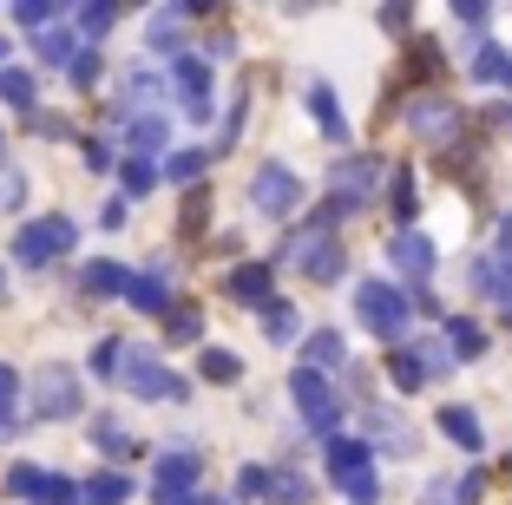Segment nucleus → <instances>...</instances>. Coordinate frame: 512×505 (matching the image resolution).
Instances as JSON below:
<instances>
[{"label": "nucleus", "instance_id": "nucleus-1", "mask_svg": "<svg viewBox=\"0 0 512 505\" xmlns=\"http://www.w3.org/2000/svg\"><path fill=\"white\" fill-rule=\"evenodd\" d=\"M283 256L302 269V276H309V283H335V276H342V263H348L342 243L329 237V223H322V217H316V223H302V230H289Z\"/></svg>", "mask_w": 512, "mask_h": 505}, {"label": "nucleus", "instance_id": "nucleus-2", "mask_svg": "<svg viewBox=\"0 0 512 505\" xmlns=\"http://www.w3.org/2000/svg\"><path fill=\"white\" fill-rule=\"evenodd\" d=\"M375 184H381V164L368 158V151H348V158H335V171H329V197H335V204L322 210V223L348 217V210H362L368 197H375Z\"/></svg>", "mask_w": 512, "mask_h": 505}, {"label": "nucleus", "instance_id": "nucleus-3", "mask_svg": "<svg viewBox=\"0 0 512 505\" xmlns=\"http://www.w3.org/2000/svg\"><path fill=\"white\" fill-rule=\"evenodd\" d=\"M329 479L348 492V505H375L381 499V486H375V453H368L362 440H342V433L329 440Z\"/></svg>", "mask_w": 512, "mask_h": 505}, {"label": "nucleus", "instance_id": "nucleus-4", "mask_svg": "<svg viewBox=\"0 0 512 505\" xmlns=\"http://www.w3.org/2000/svg\"><path fill=\"white\" fill-rule=\"evenodd\" d=\"M73 243H79L73 217H33V223H20V237H14V256H20L27 269H46L53 256H73Z\"/></svg>", "mask_w": 512, "mask_h": 505}, {"label": "nucleus", "instance_id": "nucleus-5", "mask_svg": "<svg viewBox=\"0 0 512 505\" xmlns=\"http://www.w3.org/2000/svg\"><path fill=\"white\" fill-rule=\"evenodd\" d=\"M119 381L132 387L138 401H184V381L165 368V361L151 355V348H125V361H119Z\"/></svg>", "mask_w": 512, "mask_h": 505}, {"label": "nucleus", "instance_id": "nucleus-6", "mask_svg": "<svg viewBox=\"0 0 512 505\" xmlns=\"http://www.w3.org/2000/svg\"><path fill=\"white\" fill-rule=\"evenodd\" d=\"M355 309H362V322L375 328L381 342H401V328H407V315H414V302H407L394 283H381V276H375V283L355 289Z\"/></svg>", "mask_w": 512, "mask_h": 505}, {"label": "nucleus", "instance_id": "nucleus-7", "mask_svg": "<svg viewBox=\"0 0 512 505\" xmlns=\"http://www.w3.org/2000/svg\"><path fill=\"white\" fill-rule=\"evenodd\" d=\"M289 401L302 407L309 433H335V420H342V401H335V387L322 381L316 368H296V374H289Z\"/></svg>", "mask_w": 512, "mask_h": 505}, {"label": "nucleus", "instance_id": "nucleus-8", "mask_svg": "<svg viewBox=\"0 0 512 505\" xmlns=\"http://www.w3.org/2000/svg\"><path fill=\"white\" fill-rule=\"evenodd\" d=\"M33 407H40V420H73L79 414V374L66 361H46L33 374Z\"/></svg>", "mask_w": 512, "mask_h": 505}, {"label": "nucleus", "instance_id": "nucleus-9", "mask_svg": "<svg viewBox=\"0 0 512 505\" xmlns=\"http://www.w3.org/2000/svg\"><path fill=\"white\" fill-rule=\"evenodd\" d=\"M250 204L263 210V217H296V204H302V178L289 171V164H263L250 178Z\"/></svg>", "mask_w": 512, "mask_h": 505}, {"label": "nucleus", "instance_id": "nucleus-10", "mask_svg": "<svg viewBox=\"0 0 512 505\" xmlns=\"http://www.w3.org/2000/svg\"><path fill=\"white\" fill-rule=\"evenodd\" d=\"M407 125H414L427 145H447V138L460 132V105L440 99V92H414V99H407Z\"/></svg>", "mask_w": 512, "mask_h": 505}, {"label": "nucleus", "instance_id": "nucleus-11", "mask_svg": "<svg viewBox=\"0 0 512 505\" xmlns=\"http://www.w3.org/2000/svg\"><path fill=\"white\" fill-rule=\"evenodd\" d=\"M171 92L184 99V112H191V119H211V112H217V99H211V66L197 60V53H178V60H171Z\"/></svg>", "mask_w": 512, "mask_h": 505}, {"label": "nucleus", "instance_id": "nucleus-12", "mask_svg": "<svg viewBox=\"0 0 512 505\" xmlns=\"http://www.w3.org/2000/svg\"><path fill=\"white\" fill-rule=\"evenodd\" d=\"M7 492H14V499H40V505H73L79 499L66 473H46V466H33V460H20L14 473H7Z\"/></svg>", "mask_w": 512, "mask_h": 505}, {"label": "nucleus", "instance_id": "nucleus-13", "mask_svg": "<svg viewBox=\"0 0 512 505\" xmlns=\"http://www.w3.org/2000/svg\"><path fill=\"white\" fill-rule=\"evenodd\" d=\"M394 269H401L407 283H427V276H434V243H427L421 230H401V237H394Z\"/></svg>", "mask_w": 512, "mask_h": 505}, {"label": "nucleus", "instance_id": "nucleus-14", "mask_svg": "<svg viewBox=\"0 0 512 505\" xmlns=\"http://www.w3.org/2000/svg\"><path fill=\"white\" fill-rule=\"evenodd\" d=\"M165 276H171V263H158L151 276H132V283H125V302H132V309H145V315H171Z\"/></svg>", "mask_w": 512, "mask_h": 505}, {"label": "nucleus", "instance_id": "nucleus-15", "mask_svg": "<svg viewBox=\"0 0 512 505\" xmlns=\"http://www.w3.org/2000/svg\"><path fill=\"white\" fill-rule=\"evenodd\" d=\"M342 361H348V342H342V328H316V335L302 342V368L329 374V368H342Z\"/></svg>", "mask_w": 512, "mask_h": 505}, {"label": "nucleus", "instance_id": "nucleus-16", "mask_svg": "<svg viewBox=\"0 0 512 505\" xmlns=\"http://www.w3.org/2000/svg\"><path fill=\"white\" fill-rule=\"evenodd\" d=\"M197 453H184V446H171V453H158V492H191L197 486Z\"/></svg>", "mask_w": 512, "mask_h": 505}, {"label": "nucleus", "instance_id": "nucleus-17", "mask_svg": "<svg viewBox=\"0 0 512 505\" xmlns=\"http://www.w3.org/2000/svg\"><path fill=\"white\" fill-rule=\"evenodd\" d=\"M165 138H171V125H165V112H145V119H132V132H125V145H132V158H158L165 151Z\"/></svg>", "mask_w": 512, "mask_h": 505}, {"label": "nucleus", "instance_id": "nucleus-18", "mask_svg": "<svg viewBox=\"0 0 512 505\" xmlns=\"http://www.w3.org/2000/svg\"><path fill=\"white\" fill-rule=\"evenodd\" d=\"M270 283H276L270 263H237V269H230V296H237V302H256V309L270 302Z\"/></svg>", "mask_w": 512, "mask_h": 505}, {"label": "nucleus", "instance_id": "nucleus-19", "mask_svg": "<svg viewBox=\"0 0 512 505\" xmlns=\"http://www.w3.org/2000/svg\"><path fill=\"white\" fill-rule=\"evenodd\" d=\"M440 342H447L453 368H460V361H480V355H486V335H480V322H467V315H453V322H447V335H440Z\"/></svg>", "mask_w": 512, "mask_h": 505}, {"label": "nucleus", "instance_id": "nucleus-20", "mask_svg": "<svg viewBox=\"0 0 512 505\" xmlns=\"http://www.w3.org/2000/svg\"><path fill=\"white\" fill-rule=\"evenodd\" d=\"M309 112H316V125H322L329 145H348V119H342V105H335L329 86H309Z\"/></svg>", "mask_w": 512, "mask_h": 505}, {"label": "nucleus", "instance_id": "nucleus-21", "mask_svg": "<svg viewBox=\"0 0 512 505\" xmlns=\"http://www.w3.org/2000/svg\"><path fill=\"white\" fill-rule=\"evenodd\" d=\"M473 79H480V86H512V53L499 40H486L480 53H473Z\"/></svg>", "mask_w": 512, "mask_h": 505}, {"label": "nucleus", "instance_id": "nucleus-22", "mask_svg": "<svg viewBox=\"0 0 512 505\" xmlns=\"http://www.w3.org/2000/svg\"><path fill=\"white\" fill-rule=\"evenodd\" d=\"M263 499H276V505H309V499H316V486H309L296 466H283V473L263 479Z\"/></svg>", "mask_w": 512, "mask_h": 505}, {"label": "nucleus", "instance_id": "nucleus-23", "mask_svg": "<svg viewBox=\"0 0 512 505\" xmlns=\"http://www.w3.org/2000/svg\"><path fill=\"white\" fill-rule=\"evenodd\" d=\"M191 14H197V7H158V14H151V46L178 60V33H184V20H191Z\"/></svg>", "mask_w": 512, "mask_h": 505}, {"label": "nucleus", "instance_id": "nucleus-24", "mask_svg": "<svg viewBox=\"0 0 512 505\" xmlns=\"http://www.w3.org/2000/svg\"><path fill=\"white\" fill-rule=\"evenodd\" d=\"M440 433H447L453 446H467V453H480V446H486V433H480V420H473V407H447V414H440Z\"/></svg>", "mask_w": 512, "mask_h": 505}, {"label": "nucleus", "instance_id": "nucleus-25", "mask_svg": "<svg viewBox=\"0 0 512 505\" xmlns=\"http://www.w3.org/2000/svg\"><path fill=\"white\" fill-rule=\"evenodd\" d=\"M33 53H40L46 66H73L79 53H86V46H79V33H60V27H46L40 40H33Z\"/></svg>", "mask_w": 512, "mask_h": 505}, {"label": "nucleus", "instance_id": "nucleus-26", "mask_svg": "<svg viewBox=\"0 0 512 505\" xmlns=\"http://www.w3.org/2000/svg\"><path fill=\"white\" fill-rule=\"evenodd\" d=\"M473 283H480L486 296H499V302L512 309V256H486V263L473 269Z\"/></svg>", "mask_w": 512, "mask_h": 505}, {"label": "nucleus", "instance_id": "nucleus-27", "mask_svg": "<svg viewBox=\"0 0 512 505\" xmlns=\"http://www.w3.org/2000/svg\"><path fill=\"white\" fill-rule=\"evenodd\" d=\"M388 381L394 387H401V394H414V387H427V368H421V355H414V348H394V355H388Z\"/></svg>", "mask_w": 512, "mask_h": 505}, {"label": "nucleus", "instance_id": "nucleus-28", "mask_svg": "<svg viewBox=\"0 0 512 505\" xmlns=\"http://www.w3.org/2000/svg\"><path fill=\"white\" fill-rule=\"evenodd\" d=\"M79 283H86L92 296H125L132 269H119V263H86V276H79Z\"/></svg>", "mask_w": 512, "mask_h": 505}, {"label": "nucleus", "instance_id": "nucleus-29", "mask_svg": "<svg viewBox=\"0 0 512 505\" xmlns=\"http://www.w3.org/2000/svg\"><path fill=\"white\" fill-rule=\"evenodd\" d=\"M79 46H92L99 40V33H112V20H119V7H112V0H92V7H79Z\"/></svg>", "mask_w": 512, "mask_h": 505}, {"label": "nucleus", "instance_id": "nucleus-30", "mask_svg": "<svg viewBox=\"0 0 512 505\" xmlns=\"http://www.w3.org/2000/svg\"><path fill=\"white\" fill-rule=\"evenodd\" d=\"M86 499L92 505H125V499H132V479H125V473H92L86 479Z\"/></svg>", "mask_w": 512, "mask_h": 505}, {"label": "nucleus", "instance_id": "nucleus-31", "mask_svg": "<svg viewBox=\"0 0 512 505\" xmlns=\"http://www.w3.org/2000/svg\"><path fill=\"white\" fill-rule=\"evenodd\" d=\"M165 335H171V342H197V335H204V315H197L191 302H171V315H165Z\"/></svg>", "mask_w": 512, "mask_h": 505}, {"label": "nucleus", "instance_id": "nucleus-32", "mask_svg": "<svg viewBox=\"0 0 512 505\" xmlns=\"http://www.w3.org/2000/svg\"><path fill=\"white\" fill-rule=\"evenodd\" d=\"M388 210H394V223H407L414 210H421V204H414V171H394V178H388Z\"/></svg>", "mask_w": 512, "mask_h": 505}, {"label": "nucleus", "instance_id": "nucleus-33", "mask_svg": "<svg viewBox=\"0 0 512 505\" xmlns=\"http://www.w3.org/2000/svg\"><path fill=\"white\" fill-rule=\"evenodd\" d=\"M263 328H270V342H289L302 322H296V309H289V302H276V296H270V302H263Z\"/></svg>", "mask_w": 512, "mask_h": 505}, {"label": "nucleus", "instance_id": "nucleus-34", "mask_svg": "<svg viewBox=\"0 0 512 505\" xmlns=\"http://www.w3.org/2000/svg\"><path fill=\"white\" fill-rule=\"evenodd\" d=\"M368 427H375L381 446H401V453L414 446V427H407V420H394V414H368Z\"/></svg>", "mask_w": 512, "mask_h": 505}, {"label": "nucleus", "instance_id": "nucleus-35", "mask_svg": "<svg viewBox=\"0 0 512 505\" xmlns=\"http://www.w3.org/2000/svg\"><path fill=\"white\" fill-rule=\"evenodd\" d=\"M204 158H211V151H197V145L171 151V164H165V178H171V184H191L197 171H204Z\"/></svg>", "mask_w": 512, "mask_h": 505}, {"label": "nucleus", "instance_id": "nucleus-36", "mask_svg": "<svg viewBox=\"0 0 512 505\" xmlns=\"http://www.w3.org/2000/svg\"><path fill=\"white\" fill-rule=\"evenodd\" d=\"M92 440L106 446V453H119V460H132V453H138V440L125 427H112V420H92Z\"/></svg>", "mask_w": 512, "mask_h": 505}, {"label": "nucleus", "instance_id": "nucleus-37", "mask_svg": "<svg viewBox=\"0 0 512 505\" xmlns=\"http://www.w3.org/2000/svg\"><path fill=\"white\" fill-rule=\"evenodd\" d=\"M237 374H243V361L230 355V348H204V381L224 387V381H237Z\"/></svg>", "mask_w": 512, "mask_h": 505}, {"label": "nucleus", "instance_id": "nucleus-38", "mask_svg": "<svg viewBox=\"0 0 512 505\" xmlns=\"http://www.w3.org/2000/svg\"><path fill=\"white\" fill-rule=\"evenodd\" d=\"M119 178H125V191H132V197H145L151 184H158V164H145V158H125V164H119Z\"/></svg>", "mask_w": 512, "mask_h": 505}, {"label": "nucleus", "instance_id": "nucleus-39", "mask_svg": "<svg viewBox=\"0 0 512 505\" xmlns=\"http://www.w3.org/2000/svg\"><path fill=\"white\" fill-rule=\"evenodd\" d=\"M0 99L14 105V112H33V79L27 73H0Z\"/></svg>", "mask_w": 512, "mask_h": 505}, {"label": "nucleus", "instance_id": "nucleus-40", "mask_svg": "<svg viewBox=\"0 0 512 505\" xmlns=\"http://www.w3.org/2000/svg\"><path fill=\"white\" fill-rule=\"evenodd\" d=\"M14 20H20V27H53V20H60V7H46V0H20V7H14Z\"/></svg>", "mask_w": 512, "mask_h": 505}, {"label": "nucleus", "instance_id": "nucleus-41", "mask_svg": "<svg viewBox=\"0 0 512 505\" xmlns=\"http://www.w3.org/2000/svg\"><path fill=\"white\" fill-rule=\"evenodd\" d=\"M119 361H125V342H112V335H106L99 348H92V374H106V381L119 374Z\"/></svg>", "mask_w": 512, "mask_h": 505}, {"label": "nucleus", "instance_id": "nucleus-42", "mask_svg": "<svg viewBox=\"0 0 512 505\" xmlns=\"http://www.w3.org/2000/svg\"><path fill=\"white\" fill-rule=\"evenodd\" d=\"M414 355H421V368H427V381H434V374H447V368H453V355H447V342H414Z\"/></svg>", "mask_w": 512, "mask_h": 505}, {"label": "nucleus", "instance_id": "nucleus-43", "mask_svg": "<svg viewBox=\"0 0 512 505\" xmlns=\"http://www.w3.org/2000/svg\"><path fill=\"white\" fill-rule=\"evenodd\" d=\"M20 197H27V178H20L14 164H0V210H14Z\"/></svg>", "mask_w": 512, "mask_h": 505}, {"label": "nucleus", "instance_id": "nucleus-44", "mask_svg": "<svg viewBox=\"0 0 512 505\" xmlns=\"http://www.w3.org/2000/svg\"><path fill=\"white\" fill-rule=\"evenodd\" d=\"M204 217H211V197H204V191H191V197H184V230L197 237V230H204Z\"/></svg>", "mask_w": 512, "mask_h": 505}, {"label": "nucleus", "instance_id": "nucleus-45", "mask_svg": "<svg viewBox=\"0 0 512 505\" xmlns=\"http://www.w3.org/2000/svg\"><path fill=\"white\" fill-rule=\"evenodd\" d=\"M86 164H92V171H112V164H119V151H112L106 138H86Z\"/></svg>", "mask_w": 512, "mask_h": 505}, {"label": "nucleus", "instance_id": "nucleus-46", "mask_svg": "<svg viewBox=\"0 0 512 505\" xmlns=\"http://www.w3.org/2000/svg\"><path fill=\"white\" fill-rule=\"evenodd\" d=\"M263 479H270V466H243V473H237V492H243V499H263Z\"/></svg>", "mask_w": 512, "mask_h": 505}, {"label": "nucleus", "instance_id": "nucleus-47", "mask_svg": "<svg viewBox=\"0 0 512 505\" xmlns=\"http://www.w3.org/2000/svg\"><path fill=\"white\" fill-rule=\"evenodd\" d=\"M66 73H73V86H92V79H99V53H79Z\"/></svg>", "mask_w": 512, "mask_h": 505}, {"label": "nucleus", "instance_id": "nucleus-48", "mask_svg": "<svg viewBox=\"0 0 512 505\" xmlns=\"http://www.w3.org/2000/svg\"><path fill=\"white\" fill-rule=\"evenodd\" d=\"M407 20H414V14H407V7H381V27H388V33H401Z\"/></svg>", "mask_w": 512, "mask_h": 505}, {"label": "nucleus", "instance_id": "nucleus-49", "mask_svg": "<svg viewBox=\"0 0 512 505\" xmlns=\"http://www.w3.org/2000/svg\"><path fill=\"white\" fill-rule=\"evenodd\" d=\"M14 387H20V374H14V368H7V361H0V407L14 401Z\"/></svg>", "mask_w": 512, "mask_h": 505}, {"label": "nucleus", "instance_id": "nucleus-50", "mask_svg": "<svg viewBox=\"0 0 512 505\" xmlns=\"http://www.w3.org/2000/svg\"><path fill=\"white\" fill-rule=\"evenodd\" d=\"M158 505H197L191 492H158Z\"/></svg>", "mask_w": 512, "mask_h": 505}, {"label": "nucleus", "instance_id": "nucleus-51", "mask_svg": "<svg viewBox=\"0 0 512 505\" xmlns=\"http://www.w3.org/2000/svg\"><path fill=\"white\" fill-rule=\"evenodd\" d=\"M0 60H7V40H0Z\"/></svg>", "mask_w": 512, "mask_h": 505}, {"label": "nucleus", "instance_id": "nucleus-52", "mask_svg": "<svg viewBox=\"0 0 512 505\" xmlns=\"http://www.w3.org/2000/svg\"><path fill=\"white\" fill-rule=\"evenodd\" d=\"M506 466H512V453H506Z\"/></svg>", "mask_w": 512, "mask_h": 505}, {"label": "nucleus", "instance_id": "nucleus-53", "mask_svg": "<svg viewBox=\"0 0 512 505\" xmlns=\"http://www.w3.org/2000/svg\"><path fill=\"white\" fill-rule=\"evenodd\" d=\"M211 505H224V499H211Z\"/></svg>", "mask_w": 512, "mask_h": 505}]
</instances>
